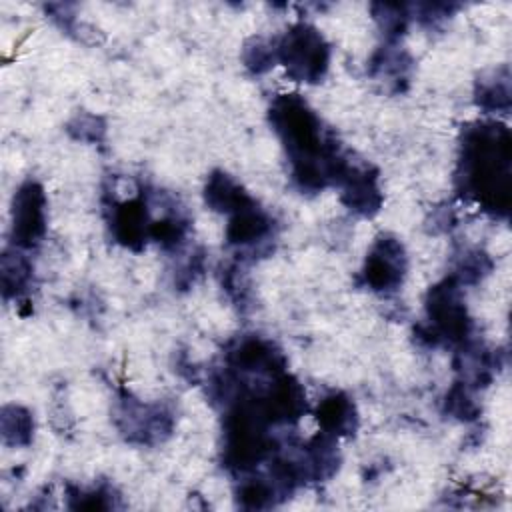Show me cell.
<instances>
[{
  "label": "cell",
  "instance_id": "cell-1",
  "mask_svg": "<svg viewBox=\"0 0 512 512\" xmlns=\"http://www.w3.org/2000/svg\"><path fill=\"white\" fill-rule=\"evenodd\" d=\"M460 178L464 190L484 208L508 212L510 204V132L498 124H480L462 142Z\"/></svg>",
  "mask_w": 512,
  "mask_h": 512
},
{
  "label": "cell",
  "instance_id": "cell-2",
  "mask_svg": "<svg viewBox=\"0 0 512 512\" xmlns=\"http://www.w3.org/2000/svg\"><path fill=\"white\" fill-rule=\"evenodd\" d=\"M276 58L298 82H318L328 68V46L318 30L298 24L276 48Z\"/></svg>",
  "mask_w": 512,
  "mask_h": 512
},
{
  "label": "cell",
  "instance_id": "cell-3",
  "mask_svg": "<svg viewBox=\"0 0 512 512\" xmlns=\"http://www.w3.org/2000/svg\"><path fill=\"white\" fill-rule=\"evenodd\" d=\"M46 230V196L40 184L26 182L18 188L12 206V236L18 246H32Z\"/></svg>",
  "mask_w": 512,
  "mask_h": 512
},
{
  "label": "cell",
  "instance_id": "cell-4",
  "mask_svg": "<svg viewBox=\"0 0 512 512\" xmlns=\"http://www.w3.org/2000/svg\"><path fill=\"white\" fill-rule=\"evenodd\" d=\"M428 314L434 328L450 340H462L468 334L466 308L458 296V284L454 278L434 286L428 294Z\"/></svg>",
  "mask_w": 512,
  "mask_h": 512
},
{
  "label": "cell",
  "instance_id": "cell-5",
  "mask_svg": "<svg viewBox=\"0 0 512 512\" xmlns=\"http://www.w3.org/2000/svg\"><path fill=\"white\" fill-rule=\"evenodd\" d=\"M366 282L374 290H394L404 276V250L396 238L382 236L374 244L364 266Z\"/></svg>",
  "mask_w": 512,
  "mask_h": 512
},
{
  "label": "cell",
  "instance_id": "cell-6",
  "mask_svg": "<svg viewBox=\"0 0 512 512\" xmlns=\"http://www.w3.org/2000/svg\"><path fill=\"white\" fill-rule=\"evenodd\" d=\"M270 230V220L266 214H262L260 210L254 208V202L238 212H234L230 224H228V240L232 244H252L258 242L260 238H264Z\"/></svg>",
  "mask_w": 512,
  "mask_h": 512
},
{
  "label": "cell",
  "instance_id": "cell-7",
  "mask_svg": "<svg viewBox=\"0 0 512 512\" xmlns=\"http://www.w3.org/2000/svg\"><path fill=\"white\" fill-rule=\"evenodd\" d=\"M206 202L220 212H238L252 204L248 194L222 172L210 176L206 184Z\"/></svg>",
  "mask_w": 512,
  "mask_h": 512
},
{
  "label": "cell",
  "instance_id": "cell-8",
  "mask_svg": "<svg viewBox=\"0 0 512 512\" xmlns=\"http://www.w3.org/2000/svg\"><path fill=\"white\" fill-rule=\"evenodd\" d=\"M354 420V404L342 394H332L318 406V424L324 428V434H348L354 430Z\"/></svg>",
  "mask_w": 512,
  "mask_h": 512
},
{
  "label": "cell",
  "instance_id": "cell-9",
  "mask_svg": "<svg viewBox=\"0 0 512 512\" xmlns=\"http://www.w3.org/2000/svg\"><path fill=\"white\" fill-rule=\"evenodd\" d=\"M146 206L140 200L124 202L114 214V232L120 242L134 248L146 236Z\"/></svg>",
  "mask_w": 512,
  "mask_h": 512
},
{
  "label": "cell",
  "instance_id": "cell-10",
  "mask_svg": "<svg viewBox=\"0 0 512 512\" xmlns=\"http://www.w3.org/2000/svg\"><path fill=\"white\" fill-rule=\"evenodd\" d=\"M32 416L20 406H6L2 410V434L8 444L24 446L32 440Z\"/></svg>",
  "mask_w": 512,
  "mask_h": 512
},
{
  "label": "cell",
  "instance_id": "cell-11",
  "mask_svg": "<svg viewBox=\"0 0 512 512\" xmlns=\"http://www.w3.org/2000/svg\"><path fill=\"white\" fill-rule=\"evenodd\" d=\"M28 274H30V266H28V262L24 258L4 254V258H2L4 296H8L10 290L14 294H18L22 290V286L28 282Z\"/></svg>",
  "mask_w": 512,
  "mask_h": 512
},
{
  "label": "cell",
  "instance_id": "cell-12",
  "mask_svg": "<svg viewBox=\"0 0 512 512\" xmlns=\"http://www.w3.org/2000/svg\"><path fill=\"white\" fill-rule=\"evenodd\" d=\"M508 94H510L508 80H496V82H490L480 88L478 102H480V106H484L488 110H500V108L506 110L508 102H510Z\"/></svg>",
  "mask_w": 512,
  "mask_h": 512
},
{
  "label": "cell",
  "instance_id": "cell-13",
  "mask_svg": "<svg viewBox=\"0 0 512 512\" xmlns=\"http://www.w3.org/2000/svg\"><path fill=\"white\" fill-rule=\"evenodd\" d=\"M448 410L458 418H474L476 404L468 396V390L464 386H454L446 396Z\"/></svg>",
  "mask_w": 512,
  "mask_h": 512
}]
</instances>
